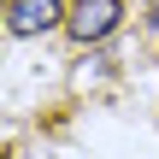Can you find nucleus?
Wrapping results in <instances>:
<instances>
[{"label": "nucleus", "instance_id": "nucleus-3", "mask_svg": "<svg viewBox=\"0 0 159 159\" xmlns=\"http://www.w3.org/2000/svg\"><path fill=\"white\" fill-rule=\"evenodd\" d=\"M148 24H153V30H159V6H153V18H148Z\"/></svg>", "mask_w": 159, "mask_h": 159}, {"label": "nucleus", "instance_id": "nucleus-1", "mask_svg": "<svg viewBox=\"0 0 159 159\" xmlns=\"http://www.w3.org/2000/svg\"><path fill=\"white\" fill-rule=\"evenodd\" d=\"M118 24H124V0H71V18H65L71 41H83V47L106 41Z\"/></svg>", "mask_w": 159, "mask_h": 159}, {"label": "nucleus", "instance_id": "nucleus-2", "mask_svg": "<svg viewBox=\"0 0 159 159\" xmlns=\"http://www.w3.org/2000/svg\"><path fill=\"white\" fill-rule=\"evenodd\" d=\"M71 12L59 6V0H6V30L12 35H47V30H59Z\"/></svg>", "mask_w": 159, "mask_h": 159}]
</instances>
